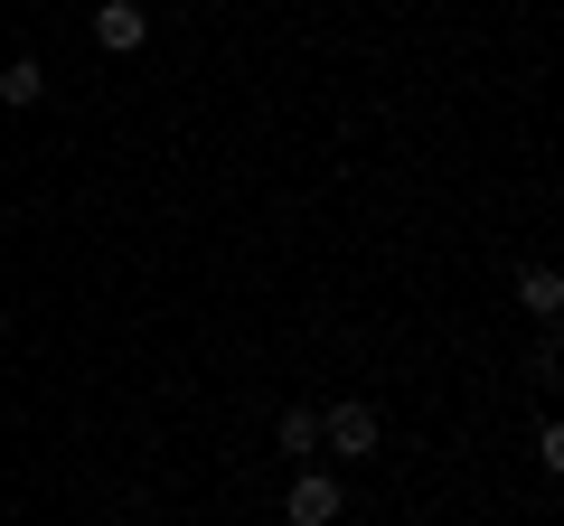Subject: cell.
Here are the masks:
<instances>
[{
  "mask_svg": "<svg viewBox=\"0 0 564 526\" xmlns=\"http://www.w3.org/2000/svg\"><path fill=\"white\" fill-rule=\"evenodd\" d=\"M339 507H348V489L329 470H302V480L282 489V526H339Z\"/></svg>",
  "mask_w": 564,
  "mask_h": 526,
  "instance_id": "obj_1",
  "label": "cell"
},
{
  "mask_svg": "<svg viewBox=\"0 0 564 526\" xmlns=\"http://www.w3.org/2000/svg\"><path fill=\"white\" fill-rule=\"evenodd\" d=\"M321 451L367 461V451H377V414H367V405H329V414H321Z\"/></svg>",
  "mask_w": 564,
  "mask_h": 526,
  "instance_id": "obj_2",
  "label": "cell"
},
{
  "mask_svg": "<svg viewBox=\"0 0 564 526\" xmlns=\"http://www.w3.org/2000/svg\"><path fill=\"white\" fill-rule=\"evenodd\" d=\"M141 39H151V10H141V0H95V47L132 57Z\"/></svg>",
  "mask_w": 564,
  "mask_h": 526,
  "instance_id": "obj_3",
  "label": "cell"
},
{
  "mask_svg": "<svg viewBox=\"0 0 564 526\" xmlns=\"http://www.w3.org/2000/svg\"><path fill=\"white\" fill-rule=\"evenodd\" d=\"M518 310H536V320L555 329V310H564V273H555V263H527V273H518Z\"/></svg>",
  "mask_w": 564,
  "mask_h": 526,
  "instance_id": "obj_4",
  "label": "cell"
},
{
  "mask_svg": "<svg viewBox=\"0 0 564 526\" xmlns=\"http://www.w3.org/2000/svg\"><path fill=\"white\" fill-rule=\"evenodd\" d=\"M273 442H282V461H311V451H321V414H311V405H282Z\"/></svg>",
  "mask_w": 564,
  "mask_h": 526,
  "instance_id": "obj_5",
  "label": "cell"
},
{
  "mask_svg": "<svg viewBox=\"0 0 564 526\" xmlns=\"http://www.w3.org/2000/svg\"><path fill=\"white\" fill-rule=\"evenodd\" d=\"M0 103H47V66L39 57H10V66H0Z\"/></svg>",
  "mask_w": 564,
  "mask_h": 526,
  "instance_id": "obj_6",
  "label": "cell"
}]
</instances>
